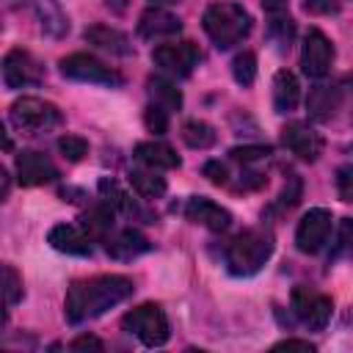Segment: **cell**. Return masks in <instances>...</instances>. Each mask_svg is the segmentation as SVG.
<instances>
[{
	"label": "cell",
	"mask_w": 353,
	"mask_h": 353,
	"mask_svg": "<svg viewBox=\"0 0 353 353\" xmlns=\"http://www.w3.org/2000/svg\"><path fill=\"white\" fill-rule=\"evenodd\" d=\"M8 121L19 132L36 135V132H47V130L58 127L63 121V116H61L58 105L41 99V97H19L8 108Z\"/></svg>",
	"instance_id": "5b68a950"
},
{
	"label": "cell",
	"mask_w": 353,
	"mask_h": 353,
	"mask_svg": "<svg viewBox=\"0 0 353 353\" xmlns=\"http://www.w3.org/2000/svg\"><path fill=\"white\" fill-rule=\"evenodd\" d=\"M152 248V243L132 226H124V229H113L108 237H105V251L108 256L119 259V262H127V259H135L141 254H146Z\"/></svg>",
	"instance_id": "d6986e66"
},
{
	"label": "cell",
	"mask_w": 353,
	"mask_h": 353,
	"mask_svg": "<svg viewBox=\"0 0 353 353\" xmlns=\"http://www.w3.org/2000/svg\"><path fill=\"white\" fill-rule=\"evenodd\" d=\"M58 152L69 160V163H80L85 154H88V141L83 135H61L58 138Z\"/></svg>",
	"instance_id": "d6a6232c"
},
{
	"label": "cell",
	"mask_w": 353,
	"mask_h": 353,
	"mask_svg": "<svg viewBox=\"0 0 353 353\" xmlns=\"http://www.w3.org/2000/svg\"><path fill=\"white\" fill-rule=\"evenodd\" d=\"M265 22H268V36L279 50H290L295 39V19L290 17V3L287 0H262Z\"/></svg>",
	"instance_id": "e0dca14e"
},
{
	"label": "cell",
	"mask_w": 353,
	"mask_h": 353,
	"mask_svg": "<svg viewBox=\"0 0 353 353\" xmlns=\"http://www.w3.org/2000/svg\"><path fill=\"white\" fill-rule=\"evenodd\" d=\"M182 30L179 17H174L171 11L160 8V6H149L141 17H138V36L146 41H157V39H171Z\"/></svg>",
	"instance_id": "ac0fdd59"
},
{
	"label": "cell",
	"mask_w": 353,
	"mask_h": 353,
	"mask_svg": "<svg viewBox=\"0 0 353 353\" xmlns=\"http://www.w3.org/2000/svg\"><path fill=\"white\" fill-rule=\"evenodd\" d=\"M201 171H204V176H207L212 185H229V179H232L229 165H226V163H221V160H207Z\"/></svg>",
	"instance_id": "8d00e7d4"
},
{
	"label": "cell",
	"mask_w": 353,
	"mask_h": 353,
	"mask_svg": "<svg viewBox=\"0 0 353 353\" xmlns=\"http://www.w3.org/2000/svg\"><path fill=\"white\" fill-rule=\"evenodd\" d=\"M132 157H135V163H141L146 168H154V171H171V168L182 165L179 154L163 141H141V143H135Z\"/></svg>",
	"instance_id": "44dd1931"
},
{
	"label": "cell",
	"mask_w": 353,
	"mask_h": 353,
	"mask_svg": "<svg viewBox=\"0 0 353 353\" xmlns=\"http://www.w3.org/2000/svg\"><path fill=\"white\" fill-rule=\"evenodd\" d=\"M334 185H336V196L342 201H353V163H345L336 168Z\"/></svg>",
	"instance_id": "d590c367"
},
{
	"label": "cell",
	"mask_w": 353,
	"mask_h": 353,
	"mask_svg": "<svg viewBox=\"0 0 353 353\" xmlns=\"http://www.w3.org/2000/svg\"><path fill=\"white\" fill-rule=\"evenodd\" d=\"M3 284H6V306H17L22 301V279L11 265H3Z\"/></svg>",
	"instance_id": "e575fe53"
},
{
	"label": "cell",
	"mask_w": 353,
	"mask_h": 353,
	"mask_svg": "<svg viewBox=\"0 0 353 353\" xmlns=\"http://www.w3.org/2000/svg\"><path fill=\"white\" fill-rule=\"evenodd\" d=\"M83 36H85L88 44H94V47H99V50H108V52H113V55H130V52H132V44H130L127 33H121L119 28H110V25L97 22V25L85 28Z\"/></svg>",
	"instance_id": "603a6c76"
},
{
	"label": "cell",
	"mask_w": 353,
	"mask_h": 353,
	"mask_svg": "<svg viewBox=\"0 0 353 353\" xmlns=\"http://www.w3.org/2000/svg\"><path fill=\"white\" fill-rule=\"evenodd\" d=\"M168 108H163V105H157V102H149L146 105V110H143V124H146V130L149 132H154V135H163L165 130H168Z\"/></svg>",
	"instance_id": "836d02e7"
},
{
	"label": "cell",
	"mask_w": 353,
	"mask_h": 353,
	"mask_svg": "<svg viewBox=\"0 0 353 353\" xmlns=\"http://www.w3.org/2000/svg\"><path fill=\"white\" fill-rule=\"evenodd\" d=\"M281 143L287 152H292L303 163H314L323 154V135L303 124V121H290L281 127Z\"/></svg>",
	"instance_id": "7c38bea8"
},
{
	"label": "cell",
	"mask_w": 353,
	"mask_h": 353,
	"mask_svg": "<svg viewBox=\"0 0 353 353\" xmlns=\"http://www.w3.org/2000/svg\"><path fill=\"white\" fill-rule=\"evenodd\" d=\"M334 232V215L325 207H312L295 226V248L301 254H320Z\"/></svg>",
	"instance_id": "52a82bcc"
},
{
	"label": "cell",
	"mask_w": 353,
	"mask_h": 353,
	"mask_svg": "<svg viewBox=\"0 0 353 353\" xmlns=\"http://www.w3.org/2000/svg\"><path fill=\"white\" fill-rule=\"evenodd\" d=\"M152 6H171V3H179V0H149Z\"/></svg>",
	"instance_id": "60d3db41"
},
{
	"label": "cell",
	"mask_w": 353,
	"mask_h": 353,
	"mask_svg": "<svg viewBox=\"0 0 353 353\" xmlns=\"http://www.w3.org/2000/svg\"><path fill=\"white\" fill-rule=\"evenodd\" d=\"M201 28L218 50H232L234 44L248 39V33L254 28V19L240 3L221 0V3L207 6L204 17H201Z\"/></svg>",
	"instance_id": "3957f363"
},
{
	"label": "cell",
	"mask_w": 353,
	"mask_h": 353,
	"mask_svg": "<svg viewBox=\"0 0 353 353\" xmlns=\"http://www.w3.org/2000/svg\"><path fill=\"white\" fill-rule=\"evenodd\" d=\"M47 243L55 251L69 254V256H91L94 254V237L83 226H74V223H55L47 232Z\"/></svg>",
	"instance_id": "2e32d148"
},
{
	"label": "cell",
	"mask_w": 353,
	"mask_h": 353,
	"mask_svg": "<svg viewBox=\"0 0 353 353\" xmlns=\"http://www.w3.org/2000/svg\"><path fill=\"white\" fill-rule=\"evenodd\" d=\"M135 292V281L124 273H99L69 284L63 298V317L69 325H83L102 317L108 309L124 303Z\"/></svg>",
	"instance_id": "6da1fadb"
},
{
	"label": "cell",
	"mask_w": 353,
	"mask_h": 353,
	"mask_svg": "<svg viewBox=\"0 0 353 353\" xmlns=\"http://www.w3.org/2000/svg\"><path fill=\"white\" fill-rule=\"evenodd\" d=\"M303 8H306L309 14H336V11H339V6L331 3V0H306Z\"/></svg>",
	"instance_id": "74e56055"
},
{
	"label": "cell",
	"mask_w": 353,
	"mask_h": 353,
	"mask_svg": "<svg viewBox=\"0 0 353 353\" xmlns=\"http://www.w3.org/2000/svg\"><path fill=\"white\" fill-rule=\"evenodd\" d=\"M229 157L237 160L243 168H251L254 163H262L270 157V146H262V143H245V146H234L229 149Z\"/></svg>",
	"instance_id": "1f68e13d"
},
{
	"label": "cell",
	"mask_w": 353,
	"mask_h": 353,
	"mask_svg": "<svg viewBox=\"0 0 353 353\" xmlns=\"http://www.w3.org/2000/svg\"><path fill=\"white\" fill-rule=\"evenodd\" d=\"M124 331L132 334L143 347H163L171 336V325L165 312L157 303H141L135 309H130L121 320Z\"/></svg>",
	"instance_id": "277c9868"
},
{
	"label": "cell",
	"mask_w": 353,
	"mask_h": 353,
	"mask_svg": "<svg viewBox=\"0 0 353 353\" xmlns=\"http://www.w3.org/2000/svg\"><path fill=\"white\" fill-rule=\"evenodd\" d=\"M14 168H17V179L19 185L25 188H39V185H50L58 179V165L41 154V152H19L17 160H14Z\"/></svg>",
	"instance_id": "5bb4252c"
},
{
	"label": "cell",
	"mask_w": 353,
	"mask_h": 353,
	"mask_svg": "<svg viewBox=\"0 0 353 353\" xmlns=\"http://www.w3.org/2000/svg\"><path fill=\"white\" fill-rule=\"evenodd\" d=\"M44 80V66L22 47H14L3 58V83L6 88H25V85H39Z\"/></svg>",
	"instance_id": "8fae6325"
},
{
	"label": "cell",
	"mask_w": 353,
	"mask_h": 353,
	"mask_svg": "<svg viewBox=\"0 0 353 353\" xmlns=\"http://www.w3.org/2000/svg\"><path fill=\"white\" fill-rule=\"evenodd\" d=\"M99 196L116 210V212H121V215H127V218H132V221H146L149 215L141 210V204L116 182V179H110V176H102L99 179Z\"/></svg>",
	"instance_id": "7402d4cb"
},
{
	"label": "cell",
	"mask_w": 353,
	"mask_h": 353,
	"mask_svg": "<svg viewBox=\"0 0 353 353\" xmlns=\"http://www.w3.org/2000/svg\"><path fill=\"white\" fill-rule=\"evenodd\" d=\"M334 63V44L331 39L320 30V28H309L303 36V47H301V69L306 77L323 80L331 72Z\"/></svg>",
	"instance_id": "30bf717a"
},
{
	"label": "cell",
	"mask_w": 353,
	"mask_h": 353,
	"mask_svg": "<svg viewBox=\"0 0 353 353\" xmlns=\"http://www.w3.org/2000/svg\"><path fill=\"white\" fill-rule=\"evenodd\" d=\"M342 105V88L339 85H331V83H317L309 88V97H306V108H309V116L314 121H331L336 116Z\"/></svg>",
	"instance_id": "ffe728a7"
},
{
	"label": "cell",
	"mask_w": 353,
	"mask_h": 353,
	"mask_svg": "<svg viewBox=\"0 0 353 353\" xmlns=\"http://www.w3.org/2000/svg\"><path fill=\"white\" fill-rule=\"evenodd\" d=\"M347 256H353V218L339 221L331 251H328V262H339V259H347Z\"/></svg>",
	"instance_id": "f1b7e54d"
},
{
	"label": "cell",
	"mask_w": 353,
	"mask_h": 353,
	"mask_svg": "<svg viewBox=\"0 0 353 353\" xmlns=\"http://www.w3.org/2000/svg\"><path fill=\"white\" fill-rule=\"evenodd\" d=\"M301 193H303V182H301V176L290 174L287 182H284V188H281V193H279L276 201L270 204V212H287V210H292V207L301 201Z\"/></svg>",
	"instance_id": "4dcf8cb0"
},
{
	"label": "cell",
	"mask_w": 353,
	"mask_h": 353,
	"mask_svg": "<svg viewBox=\"0 0 353 353\" xmlns=\"http://www.w3.org/2000/svg\"><path fill=\"white\" fill-rule=\"evenodd\" d=\"M69 347H72V350H88V347H94V350H102L105 345H102L97 336H91V334H80L77 339H72V342H69Z\"/></svg>",
	"instance_id": "f35d334b"
},
{
	"label": "cell",
	"mask_w": 353,
	"mask_h": 353,
	"mask_svg": "<svg viewBox=\"0 0 353 353\" xmlns=\"http://www.w3.org/2000/svg\"><path fill=\"white\" fill-rule=\"evenodd\" d=\"M113 218H116V210H113L105 199H99L94 207H88V210L83 212V229H85L94 240H105V237L113 232Z\"/></svg>",
	"instance_id": "d4e9b609"
},
{
	"label": "cell",
	"mask_w": 353,
	"mask_h": 353,
	"mask_svg": "<svg viewBox=\"0 0 353 353\" xmlns=\"http://www.w3.org/2000/svg\"><path fill=\"white\" fill-rule=\"evenodd\" d=\"M182 141L190 146V149H210L218 135H215V127L204 119H188L182 124Z\"/></svg>",
	"instance_id": "83f0119b"
},
{
	"label": "cell",
	"mask_w": 353,
	"mask_h": 353,
	"mask_svg": "<svg viewBox=\"0 0 353 353\" xmlns=\"http://www.w3.org/2000/svg\"><path fill=\"white\" fill-rule=\"evenodd\" d=\"M232 77L237 80V85L248 88L256 80V55L251 50H243L232 58Z\"/></svg>",
	"instance_id": "f546056e"
},
{
	"label": "cell",
	"mask_w": 353,
	"mask_h": 353,
	"mask_svg": "<svg viewBox=\"0 0 353 353\" xmlns=\"http://www.w3.org/2000/svg\"><path fill=\"white\" fill-rule=\"evenodd\" d=\"M301 102V83L290 69H279L273 77V108L276 113H290Z\"/></svg>",
	"instance_id": "cb8c5ba5"
},
{
	"label": "cell",
	"mask_w": 353,
	"mask_h": 353,
	"mask_svg": "<svg viewBox=\"0 0 353 353\" xmlns=\"http://www.w3.org/2000/svg\"><path fill=\"white\" fill-rule=\"evenodd\" d=\"M19 8H28L39 30L50 39H63L69 33V17L58 0H17Z\"/></svg>",
	"instance_id": "4fadbf2b"
},
{
	"label": "cell",
	"mask_w": 353,
	"mask_h": 353,
	"mask_svg": "<svg viewBox=\"0 0 353 353\" xmlns=\"http://www.w3.org/2000/svg\"><path fill=\"white\" fill-rule=\"evenodd\" d=\"M61 74L77 83H91V85H121V74L110 66H105L97 55L88 52H72L61 58Z\"/></svg>",
	"instance_id": "ba28073f"
},
{
	"label": "cell",
	"mask_w": 353,
	"mask_h": 353,
	"mask_svg": "<svg viewBox=\"0 0 353 353\" xmlns=\"http://www.w3.org/2000/svg\"><path fill=\"white\" fill-rule=\"evenodd\" d=\"M273 350H314L309 339H281L273 345Z\"/></svg>",
	"instance_id": "ab89813d"
},
{
	"label": "cell",
	"mask_w": 353,
	"mask_h": 353,
	"mask_svg": "<svg viewBox=\"0 0 353 353\" xmlns=\"http://www.w3.org/2000/svg\"><path fill=\"white\" fill-rule=\"evenodd\" d=\"M273 248H276V237L270 229H265V226L243 229L223 248L226 270L237 279L256 276L268 265V259L273 256Z\"/></svg>",
	"instance_id": "7a4b0ae2"
},
{
	"label": "cell",
	"mask_w": 353,
	"mask_h": 353,
	"mask_svg": "<svg viewBox=\"0 0 353 353\" xmlns=\"http://www.w3.org/2000/svg\"><path fill=\"white\" fill-rule=\"evenodd\" d=\"M290 309H292L295 320L303 323L309 331H323L334 314V301L325 292H317L306 284H298V287H292Z\"/></svg>",
	"instance_id": "8992f818"
},
{
	"label": "cell",
	"mask_w": 353,
	"mask_h": 353,
	"mask_svg": "<svg viewBox=\"0 0 353 353\" xmlns=\"http://www.w3.org/2000/svg\"><path fill=\"white\" fill-rule=\"evenodd\" d=\"M185 218L193 223H201L210 232H226L232 223V212L226 207H221L218 201L207 199V196H190L185 201Z\"/></svg>",
	"instance_id": "9a60e30c"
},
{
	"label": "cell",
	"mask_w": 353,
	"mask_h": 353,
	"mask_svg": "<svg viewBox=\"0 0 353 353\" xmlns=\"http://www.w3.org/2000/svg\"><path fill=\"white\" fill-rule=\"evenodd\" d=\"M127 179H130V185H132V190L141 196V199H160L163 193H165V176H160V171H154V168H146V165H141V168H132L130 174H127Z\"/></svg>",
	"instance_id": "484cf974"
},
{
	"label": "cell",
	"mask_w": 353,
	"mask_h": 353,
	"mask_svg": "<svg viewBox=\"0 0 353 353\" xmlns=\"http://www.w3.org/2000/svg\"><path fill=\"white\" fill-rule=\"evenodd\" d=\"M201 61V52L193 41H165L152 50V63L168 77H188Z\"/></svg>",
	"instance_id": "9c48e42d"
},
{
	"label": "cell",
	"mask_w": 353,
	"mask_h": 353,
	"mask_svg": "<svg viewBox=\"0 0 353 353\" xmlns=\"http://www.w3.org/2000/svg\"><path fill=\"white\" fill-rule=\"evenodd\" d=\"M149 97H152V102H157V105H163L168 110H179L182 108V91L176 88L174 77H168V74L149 77Z\"/></svg>",
	"instance_id": "4316f807"
}]
</instances>
